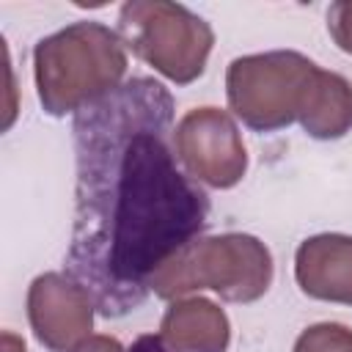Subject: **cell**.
<instances>
[{
	"mask_svg": "<svg viewBox=\"0 0 352 352\" xmlns=\"http://www.w3.org/2000/svg\"><path fill=\"white\" fill-rule=\"evenodd\" d=\"M126 66V50L116 30L99 22H74L33 50L38 102L50 116L80 113L121 88Z\"/></svg>",
	"mask_w": 352,
	"mask_h": 352,
	"instance_id": "obj_2",
	"label": "cell"
},
{
	"mask_svg": "<svg viewBox=\"0 0 352 352\" xmlns=\"http://www.w3.org/2000/svg\"><path fill=\"white\" fill-rule=\"evenodd\" d=\"M72 352H126L116 338L110 336H88L82 344H77Z\"/></svg>",
	"mask_w": 352,
	"mask_h": 352,
	"instance_id": "obj_13",
	"label": "cell"
},
{
	"mask_svg": "<svg viewBox=\"0 0 352 352\" xmlns=\"http://www.w3.org/2000/svg\"><path fill=\"white\" fill-rule=\"evenodd\" d=\"M294 352H352V330L338 322H319L300 333Z\"/></svg>",
	"mask_w": 352,
	"mask_h": 352,
	"instance_id": "obj_11",
	"label": "cell"
},
{
	"mask_svg": "<svg viewBox=\"0 0 352 352\" xmlns=\"http://www.w3.org/2000/svg\"><path fill=\"white\" fill-rule=\"evenodd\" d=\"M170 94L135 77L74 118L77 212L69 272L104 316L135 311L151 275L198 239L209 201L165 143Z\"/></svg>",
	"mask_w": 352,
	"mask_h": 352,
	"instance_id": "obj_1",
	"label": "cell"
},
{
	"mask_svg": "<svg viewBox=\"0 0 352 352\" xmlns=\"http://www.w3.org/2000/svg\"><path fill=\"white\" fill-rule=\"evenodd\" d=\"M294 278L314 300L352 305V236L316 234L302 239L294 253Z\"/></svg>",
	"mask_w": 352,
	"mask_h": 352,
	"instance_id": "obj_8",
	"label": "cell"
},
{
	"mask_svg": "<svg viewBox=\"0 0 352 352\" xmlns=\"http://www.w3.org/2000/svg\"><path fill=\"white\" fill-rule=\"evenodd\" d=\"M297 121L316 140H338L352 129V82L316 66L311 74Z\"/></svg>",
	"mask_w": 352,
	"mask_h": 352,
	"instance_id": "obj_10",
	"label": "cell"
},
{
	"mask_svg": "<svg viewBox=\"0 0 352 352\" xmlns=\"http://www.w3.org/2000/svg\"><path fill=\"white\" fill-rule=\"evenodd\" d=\"M173 151L184 173L214 190H228L248 170V151L234 118L220 107H195L173 129Z\"/></svg>",
	"mask_w": 352,
	"mask_h": 352,
	"instance_id": "obj_6",
	"label": "cell"
},
{
	"mask_svg": "<svg viewBox=\"0 0 352 352\" xmlns=\"http://www.w3.org/2000/svg\"><path fill=\"white\" fill-rule=\"evenodd\" d=\"M160 338L173 352H226L231 327L220 305L206 297H187L165 311Z\"/></svg>",
	"mask_w": 352,
	"mask_h": 352,
	"instance_id": "obj_9",
	"label": "cell"
},
{
	"mask_svg": "<svg viewBox=\"0 0 352 352\" xmlns=\"http://www.w3.org/2000/svg\"><path fill=\"white\" fill-rule=\"evenodd\" d=\"M327 33L341 52L352 55V0H338L327 8Z\"/></svg>",
	"mask_w": 352,
	"mask_h": 352,
	"instance_id": "obj_12",
	"label": "cell"
},
{
	"mask_svg": "<svg viewBox=\"0 0 352 352\" xmlns=\"http://www.w3.org/2000/svg\"><path fill=\"white\" fill-rule=\"evenodd\" d=\"M272 283V256L250 234L201 236L170 256L148 280V292L179 300L195 289H212L228 302H253Z\"/></svg>",
	"mask_w": 352,
	"mask_h": 352,
	"instance_id": "obj_3",
	"label": "cell"
},
{
	"mask_svg": "<svg viewBox=\"0 0 352 352\" xmlns=\"http://www.w3.org/2000/svg\"><path fill=\"white\" fill-rule=\"evenodd\" d=\"M118 36L124 47L176 85H190L204 74L214 44V30L206 19L168 0L124 3Z\"/></svg>",
	"mask_w": 352,
	"mask_h": 352,
	"instance_id": "obj_4",
	"label": "cell"
},
{
	"mask_svg": "<svg viewBox=\"0 0 352 352\" xmlns=\"http://www.w3.org/2000/svg\"><path fill=\"white\" fill-rule=\"evenodd\" d=\"M129 352H170L168 344L160 338V336H140Z\"/></svg>",
	"mask_w": 352,
	"mask_h": 352,
	"instance_id": "obj_14",
	"label": "cell"
},
{
	"mask_svg": "<svg viewBox=\"0 0 352 352\" xmlns=\"http://www.w3.org/2000/svg\"><path fill=\"white\" fill-rule=\"evenodd\" d=\"M94 297L72 275L44 272L28 289V319L38 344L52 352H72L91 336Z\"/></svg>",
	"mask_w": 352,
	"mask_h": 352,
	"instance_id": "obj_7",
	"label": "cell"
},
{
	"mask_svg": "<svg viewBox=\"0 0 352 352\" xmlns=\"http://www.w3.org/2000/svg\"><path fill=\"white\" fill-rule=\"evenodd\" d=\"M316 63L294 50L242 55L226 72L231 113L256 132L283 129L297 118Z\"/></svg>",
	"mask_w": 352,
	"mask_h": 352,
	"instance_id": "obj_5",
	"label": "cell"
},
{
	"mask_svg": "<svg viewBox=\"0 0 352 352\" xmlns=\"http://www.w3.org/2000/svg\"><path fill=\"white\" fill-rule=\"evenodd\" d=\"M3 352H28V349L19 336H14L11 330H3Z\"/></svg>",
	"mask_w": 352,
	"mask_h": 352,
	"instance_id": "obj_15",
	"label": "cell"
}]
</instances>
